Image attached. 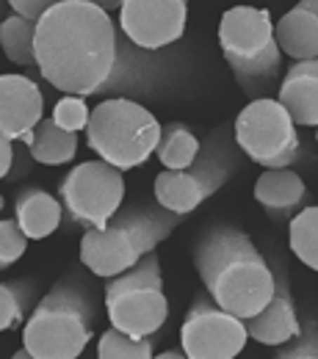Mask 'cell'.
<instances>
[{
    "mask_svg": "<svg viewBox=\"0 0 318 359\" xmlns=\"http://www.w3.org/2000/svg\"><path fill=\"white\" fill-rule=\"evenodd\" d=\"M34 55L39 75L67 97L144 89L136 72L122 67L111 14L91 0H58L37 22Z\"/></svg>",
    "mask_w": 318,
    "mask_h": 359,
    "instance_id": "1",
    "label": "cell"
},
{
    "mask_svg": "<svg viewBox=\"0 0 318 359\" xmlns=\"http://www.w3.org/2000/svg\"><path fill=\"white\" fill-rule=\"evenodd\" d=\"M194 269L208 299L241 320L260 313L274 293L269 260L244 229L232 224H213L199 235Z\"/></svg>",
    "mask_w": 318,
    "mask_h": 359,
    "instance_id": "2",
    "label": "cell"
},
{
    "mask_svg": "<svg viewBox=\"0 0 318 359\" xmlns=\"http://www.w3.org/2000/svg\"><path fill=\"white\" fill-rule=\"evenodd\" d=\"M100 290L84 266L69 269L22 326V348L34 359H78L94 337Z\"/></svg>",
    "mask_w": 318,
    "mask_h": 359,
    "instance_id": "3",
    "label": "cell"
},
{
    "mask_svg": "<svg viewBox=\"0 0 318 359\" xmlns=\"http://www.w3.org/2000/svg\"><path fill=\"white\" fill-rule=\"evenodd\" d=\"M180 222L183 216L166 213L155 202H128L102 229H86L81 235V266L97 279H114L155 252Z\"/></svg>",
    "mask_w": 318,
    "mask_h": 359,
    "instance_id": "4",
    "label": "cell"
},
{
    "mask_svg": "<svg viewBox=\"0 0 318 359\" xmlns=\"http://www.w3.org/2000/svg\"><path fill=\"white\" fill-rule=\"evenodd\" d=\"M86 144L97 158L119 172L144 166L158 147L161 122L131 97H111L89 111Z\"/></svg>",
    "mask_w": 318,
    "mask_h": 359,
    "instance_id": "5",
    "label": "cell"
},
{
    "mask_svg": "<svg viewBox=\"0 0 318 359\" xmlns=\"http://www.w3.org/2000/svg\"><path fill=\"white\" fill-rule=\"evenodd\" d=\"M241 166V152L232 141V125H219L199 141L194 163L183 172H161L152 185L155 205L166 213L188 216L219 188H225Z\"/></svg>",
    "mask_w": 318,
    "mask_h": 359,
    "instance_id": "6",
    "label": "cell"
},
{
    "mask_svg": "<svg viewBox=\"0 0 318 359\" xmlns=\"http://www.w3.org/2000/svg\"><path fill=\"white\" fill-rule=\"evenodd\" d=\"M219 47L238 86L260 100L263 91H269L277 81L282 64L269 8L235 6L225 11L219 22Z\"/></svg>",
    "mask_w": 318,
    "mask_h": 359,
    "instance_id": "7",
    "label": "cell"
},
{
    "mask_svg": "<svg viewBox=\"0 0 318 359\" xmlns=\"http://www.w3.org/2000/svg\"><path fill=\"white\" fill-rule=\"evenodd\" d=\"M102 302H105V315L111 320V329L131 337L158 334L169 318V302L164 293L158 252L144 255L131 271L114 279H105Z\"/></svg>",
    "mask_w": 318,
    "mask_h": 359,
    "instance_id": "8",
    "label": "cell"
},
{
    "mask_svg": "<svg viewBox=\"0 0 318 359\" xmlns=\"http://www.w3.org/2000/svg\"><path fill=\"white\" fill-rule=\"evenodd\" d=\"M232 141L241 155L263 169H293L305 161L296 125L274 97L252 100L232 122Z\"/></svg>",
    "mask_w": 318,
    "mask_h": 359,
    "instance_id": "9",
    "label": "cell"
},
{
    "mask_svg": "<svg viewBox=\"0 0 318 359\" xmlns=\"http://www.w3.org/2000/svg\"><path fill=\"white\" fill-rule=\"evenodd\" d=\"M69 229H102L125 205V177L102 161H84L58 182V196Z\"/></svg>",
    "mask_w": 318,
    "mask_h": 359,
    "instance_id": "10",
    "label": "cell"
},
{
    "mask_svg": "<svg viewBox=\"0 0 318 359\" xmlns=\"http://www.w3.org/2000/svg\"><path fill=\"white\" fill-rule=\"evenodd\" d=\"M249 334L241 318L219 310L208 293H197L180 326V351L188 359H238Z\"/></svg>",
    "mask_w": 318,
    "mask_h": 359,
    "instance_id": "11",
    "label": "cell"
},
{
    "mask_svg": "<svg viewBox=\"0 0 318 359\" xmlns=\"http://www.w3.org/2000/svg\"><path fill=\"white\" fill-rule=\"evenodd\" d=\"M188 3L183 0H125L119 3V31L141 50H164L183 39Z\"/></svg>",
    "mask_w": 318,
    "mask_h": 359,
    "instance_id": "12",
    "label": "cell"
},
{
    "mask_svg": "<svg viewBox=\"0 0 318 359\" xmlns=\"http://www.w3.org/2000/svg\"><path fill=\"white\" fill-rule=\"evenodd\" d=\"M272 273L274 293L269 299V304L258 315L246 318L244 326H246V334L252 340H258L260 346H274L277 348V346L291 343L299 334L302 320L296 315V302H293V293H291V276H288V269L279 263V257L274 260Z\"/></svg>",
    "mask_w": 318,
    "mask_h": 359,
    "instance_id": "13",
    "label": "cell"
},
{
    "mask_svg": "<svg viewBox=\"0 0 318 359\" xmlns=\"http://www.w3.org/2000/svg\"><path fill=\"white\" fill-rule=\"evenodd\" d=\"M42 114L45 94L34 78L22 72L0 75V135H6L11 144H25L42 122Z\"/></svg>",
    "mask_w": 318,
    "mask_h": 359,
    "instance_id": "14",
    "label": "cell"
},
{
    "mask_svg": "<svg viewBox=\"0 0 318 359\" xmlns=\"http://www.w3.org/2000/svg\"><path fill=\"white\" fill-rule=\"evenodd\" d=\"M255 199L272 222H291L310 205V191L293 169H263L255 182Z\"/></svg>",
    "mask_w": 318,
    "mask_h": 359,
    "instance_id": "15",
    "label": "cell"
},
{
    "mask_svg": "<svg viewBox=\"0 0 318 359\" xmlns=\"http://www.w3.org/2000/svg\"><path fill=\"white\" fill-rule=\"evenodd\" d=\"M277 102L296 128L318 125V61H299L279 83Z\"/></svg>",
    "mask_w": 318,
    "mask_h": 359,
    "instance_id": "16",
    "label": "cell"
},
{
    "mask_svg": "<svg viewBox=\"0 0 318 359\" xmlns=\"http://www.w3.org/2000/svg\"><path fill=\"white\" fill-rule=\"evenodd\" d=\"M277 50L299 61H316L318 55V3L302 0L274 25Z\"/></svg>",
    "mask_w": 318,
    "mask_h": 359,
    "instance_id": "17",
    "label": "cell"
},
{
    "mask_svg": "<svg viewBox=\"0 0 318 359\" xmlns=\"http://www.w3.org/2000/svg\"><path fill=\"white\" fill-rule=\"evenodd\" d=\"M14 222L28 241H45L64 224L61 202L45 188L28 185L14 196Z\"/></svg>",
    "mask_w": 318,
    "mask_h": 359,
    "instance_id": "18",
    "label": "cell"
},
{
    "mask_svg": "<svg viewBox=\"0 0 318 359\" xmlns=\"http://www.w3.org/2000/svg\"><path fill=\"white\" fill-rule=\"evenodd\" d=\"M34 163L42 166H64L69 161H75L78 152V135L61 130L50 116H42V122L34 128L31 138L25 141Z\"/></svg>",
    "mask_w": 318,
    "mask_h": 359,
    "instance_id": "19",
    "label": "cell"
},
{
    "mask_svg": "<svg viewBox=\"0 0 318 359\" xmlns=\"http://www.w3.org/2000/svg\"><path fill=\"white\" fill-rule=\"evenodd\" d=\"M39 302L37 279H8L0 282V332L20 329Z\"/></svg>",
    "mask_w": 318,
    "mask_h": 359,
    "instance_id": "20",
    "label": "cell"
},
{
    "mask_svg": "<svg viewBox=\"0 0 318 359\" xmlns=\"http://www.w3.org/2000/svg\"><path fill=\"white\" fill-rule=\"evenodd\" d=\"M199 152V138L194 135V130L183 122H166L161 125V138L155 147L158 161L164 163L166 172H183L194 163Z\"/></svg>",
    "mask_w": 318,
    "mask_h": 359,
    "instance_id": "21",
    "label": "cell"
},
{
    "mask_svg": "<svg viewBox=\"0 0 318 359\" xmlns=\"http://www.w3.org/2000/svg\"><path fill=\"white\" fill-rule=\"evenodd\" d=\"M34 42H37V25L34 22H25L17 14H8L6 20H0V50L11 64L37 67Z\"/></svg>",
    "mask_w": 318,
    "mask_h": 359,
    "instance_id": "22",
    "label": "cell"
},
{
    "mask_svg": "<svg viewBox=\"0 0 318 359\" xmlns=\"http://www.w3.org/2000/svg\"><path fill=\"white\" fill-rule=\"evenodd\" d=\"M288 243L291 252L310 271L318 269V208L307 205L288 222Z\"/></svg>",
    "mask_w": 318,
    "mask_h": 359,
    "instance_id": "23",
    "label": "cell"
},
{
    "mask_svg": "<svg viewBox=\"0 0 318 359\" xmlns=\"http://www.w3.org/2000/svg\"><path fill=\"white\" fill-rule=\"evenodd\" d=\"M155 337H131L117 329H108L97 340V359H152Z\"/></svg>",
    "mask_w": 318,
    "mask_h": 359,
    "instance_id": "24",
    "label": "cell"
},
{
    "mask_svg": "<svg viewBox=\"0 0 318 359\" xmlns=\"http://www.w3.org/2000/svg\"><path fill=\"white\" fill-rule=\"evenodd\" d=\"M272 359H318V323L316 318H307L299 329V334L285 343L277 346Z\"/></svg>",
    "mask_w": 318,
    "mask_h": 359,
    "instance_id": "25",
    "label": "cell"
},
{
    "mask_svg": "<svg viewBox=\"0 0 318 359\" xmlns=\"http://www.w3.org/2000/svg\"><path fill=\"white\" fill-rule=\"evenodd\" d=\"M50 119H53L61 130L78 135L81 130H86V125H89V105H86V100H81V97H61V100L55 102Z\"/></svg>",
    "mask_w": 318,
    "mask_h": 359,
    "instance_id": "26",
    "label": "cell"
},
{
    "mask_svg": "<svg viewBox=\"0 0 318 359\" xmlns=\"http://www.w3.org/2000/svg\"><path fill=\"white\" fill-rule=\"evenodd\" d=\"M28 252V238L14 219H0V271L11 269Z\"/></svg>",
    "mask_w": 318,
    "mask_h": 359,
    "instance_id": "27",
    "label": "cell"
},
{
    "mask_svg": "<svg viewBox=\"0 0 318 359\" xmlns=\"http://www.w3.org/2000/svg\"><path fill=\"white\" fill-rule=\"evenodd\" d=\"M34 169V158L28 152V147L22 141L14 144L11 149V166H8V175H6V182H20L22 177H28Z\"/></svg>",
    "mask_w": 318,
    "mask_h": 359,
    "instance_id": "28",
    "label": "cell"
},
{
    "mask_svg": "<svg viewBox=\"0 0 318 359\" xmlns=\"http://www.w3.org/2000/svg\"><path fill=\"white\" fill-rule=\"evenodd\" d=\"M8 8H11V14H17V17H22L25 22H39L42 17L47 14V8L53 6V0H11V3H6Z\"/></svg>",
    "mask_w": 318,
    "mask_h": 359,
    "instance_id": "29",
    "label": "cell"
},
{
    "mask_svg": "<svg viewBox=\"0 0 318 359\" xmlns=\"http://www.w3.org/2000/svg\"><path fill=\"white\" fill-rule=\"evenodd\" d=\"M11 149H14V144H11L6 135H0V180H6V175H8V166H11Z\"/></svg>",
    "mask_w": 318,
    "mask_h": 359,
    "instance_id": "30",
    "label": "cell"
},
{
    "mask_svg": "<svg viewBox=\"0 0 318 359\" xmlns=\"http://www.w3.org/2000/svg\"><path fill=\"white\" fill-rule=\"evenodd\" d=\"M152 359H188L183 351H178V348H172V351H164V354H158V357H152Z\"/></svg>",
    "mask_w": 318,
    "mask_h": 359,
    "instance_id": "31",
    "label": "cell"
},
{
    "mask_svg": "<svg viewBox=\"0 0 318 359\" xmlns=\"http://www.w3.org/2000/svg\"><path fill=\"white\" fill-rule=\"evenodd\" d=\"M11 359H34V357H31V354H28L25 348H20V351H17V354H14Z\"/></svg>",
    "mask_w": 318,
    "mask_h": 359,
    "instance_id": "32",
    "label": "cell"
},
{
    "mask_svg": "<svg viewBox=\"0 0 318 359\" xmlns=\"http://www.w3.org/2000/svg\"><path fill=\"white\" fill-rule=\"evenodd\" d=\"M3 208H6V202H3V194H0V210H3Z\"/></svg>",
    "mask_w": 318,
    "mask_h": 359,
    "instance_id": "33",
    "label": "cell"
}]
</instances>
